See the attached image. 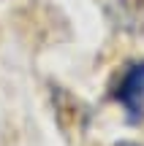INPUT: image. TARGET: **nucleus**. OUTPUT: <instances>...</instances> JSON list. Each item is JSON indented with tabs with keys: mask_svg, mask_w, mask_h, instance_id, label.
I'll return each mask as SVG.
<instances>
[{
	"mask_svg": "<svg viewBox=\"0 0 144 146\" xmlns=\"http://www.w3.org/2000/svg\"><path fill=\"white\" fill-rule=\"evenodd\" d=\"M120 146H136V143H128V141H125V143H120Z\"/></svg>",
	"mask_w": 144,
	"mask_h": 146,
	"instance_id": "obj_3",
	"label": "nucleus"
},
{
	"mask_svg": "<svg viewBox=\"0 0 144 146\" xmlns=\"http://www.w3.org/2000/svg\"><path fill=\"white\" fill-rule=\"evenodd\" d=\"M52 100H54V116H57L60 130L65 135H82L84 127H87V119H90L87 106L63 87L52 89Z\"/></svg>",
	"mask_w": 144,
	"mask_h": 146,
	"instance_id": "obj_1",
	"label": "nucleus"
},
{
	"mask_svg": "<svg viewBox=\"0 0 144 146\" xmlns=\"http://www.w3.org/2000/svg\"><path fill=\"white\" fill-rule=\"evenodd\" d=\"M117 100L128 111L131 122H139L144 116V62H136L125 70L117 87Z\"/></svg>",
	"mask_w": 144,
	"mask_h": 146,
	"instance_id": "obj_2",
	"label": "nucleus"
}]
</instances>
